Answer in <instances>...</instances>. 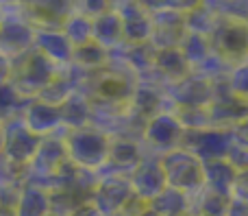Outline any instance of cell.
Listing matches in <instances>:
<instances>
[{"mask_svg":"<svg viewBox=\"0 0 248 216\" xmlns=\"http://www.w3.org/2000/svg\"><path fill=\"white\" fill-rule=\"evenodd\" d=\"M235 177H237L235 168L227 160L202 162V188L205 190H211L216 195H222L231 199Z\"/></svg>","mask_w":248,"mask_h":216,"instance_id":"cell-22","label":"cell"},{"mask_svg":"<svg viewBox=\"0 0 248 216\" xmlns=\"http://www.w3.org/2000/svg\"><path fill=\"white\" fill-rule=\"evenodd\" d=\"M116 216H122V214H116Z\"/></svg>","mask_w":248,"mask_h":216,"instance_id":"cell-46","label":"cell"},{"mask_svg":"<svg viewBox=\"0 0 248 216\" xmlns=\"http://www.w3.org/2000/svg\"><path fill=\"white\" fill-rule=\"evenodd\" d=\"M231 144L233 140L229 129L207 127V129L201 131H185L181 149L196 155L201 162H214V160H224Z\"/></svg>","mask_w":248,"mask_h":216,"instance_id":"cell-12","label":"cell"},{"mask_svg":"<svg viewBox=\"0 0 248 216\" xmlns=\"http://www.w3.org/2000/svg\"><path fill=\"white\" fill-rule=\"evenodd\" d=\"M166 186L192 197L202 188V162L185 149H174L159 157Z\"/></svg>","mask_w":248,"mask_h":216,"instance_id":"cell-6","label":"cell"},{"mask_svg":"<svg viewBox=\"0 0 248 216\" xmlns=\"http://www.w3.org/2000/svg\"><path fill=\"white\" fill-rule=\"evenodd\" d=\"M33 50H37L42 57H46L57 68H65L72 61L74 48L59 29H35Z\"/></svg>","mask_w":248,"mask_h":216,"instance_id":"cell-18","label":"cell"},{"mask_svg":"<svg viewBox=\"0 0 248 216\" xmlns=\"http://www.w3.org/2000/svg\"><path fill=\"white\" fill-rule=\"evenodd\" d=\"M9 77H11V59L0 52V85L9 83Z\"/></svg>","mask_w":248,"mask_h":216,"instance_id":"cell-38","label":"cell"},{"mask_svg":"<svg viewBox=\"0 0 248 216\" xmlns=\"http://www.w3.org/2000/svg\"><path fill=\"white\" fill-rule=\"evenodd\" d=\"M192 2H144L150 13V44L155 50L163 48H179L185 31L183 13Z\"/></svg>","mask_w":248,"mask_h":216,"instance_id":"cell-3","label":"cell"},{"mask_svg":"<svg viewBox=\"0 0 248 216\" xmlns=\"http://www.w3.org/2000/svg\"><path fill=\"white\" fill-rule=\"evenodd\" d=\"M20 118L26 125V129H31L35 135H39V138L59 133V131L63 129L59 105H50V103L39 100V99H31L29 103H26V107H24V112H22Z\"/></svg>","mask_w":248,"mask_h":216,"instance_id":"cell-17","label":"cell"},{"mask_svg":"<svg viewBox=\"0 0 248 216\" xmlns=\"http://www.w3.org/2000/svg\"><path fill=\"white\" fill-rule=\"evenodd\" d=\"M46 214H50V195H48V190L24 183L16 205V216H46Z\"/></svg>","mask_w":248,"mask_h":216,"instance_id":"cell-25","label":"cell"},{"mask_svg":"<svg viewBox=\"0 0 248 216\" xmlns=\"http://www.w3.org/2000/svg\"><path fill=\"white\" fill-rule=\"evenodd\" d=\"M59 112H61V125H63V129H68V131L81 129V127L90 125L92 103L81 90H77L59 105Z\"/></svg>","mask_w":248,"mask_h":216,"instance_id":"cell-24","label":"cell"},{"mask_svg":"<svg viewBox=\"0 0 248 216\" xmlns=\"http://www.w3.org/2000/svg\"><path fill=\"white\" fill-rule=\"evenodd\" d=\"M92 42L98 44L107 52H113L124 46V35H122V22L113 7L103 11L92 20Z\"/></svg>","mask_w":248,"mask_h":216,"instance_id":"cell-21","label":"cell"},{"mask_svg":"<svg viewBox=\"0 0 248 216\" xmlns=\"http://www.w3.org/2000/svg\"><path fill=\"white\" fill-rule=\"evenodd\" d=\"M174 114L185 131H201L211 127L209 109L207 107H176Z\"/></svg>","mask_w":248,"mask_h":216,"instance_id":"cell-33","label":"cell"},{"mask_svg":"<svg viewBox=\"0 0 248 216\" xmlns=\"http://www.w3.org/2000/svg\"><path fill=\"white\" fill-rule=\"evenodd\" d=\"M137 216H159V214H155V212H153V210H150V208H148V205H146V208H144V210H141V212H140V214H137Z\"/></svg>","mask_w":248,"mask_h":216,"instance_id":"cell-41","label":"cell"},{"mask_svg":"<svg viewBox=\"0 0 248 216\" xmlns=\"http://www.w3.org/2000/svg\"><path fill=\"white\" fill-rule=\"evenodd\" d=\"M207 109H209L211 127H220V129H231L235 122H240L242 118L248 116V103L229 94V90L224 87V81H216L214 100Z\"/></svg>","mask_w":248,"mask_h":216,"instance_id":"cell-15","label":"cell"},{"mask_svg":"<svg viewBox=\"0 0 248 216\" xmlns=\"http://www.w3.org/2000/svg\"><path fill=\"white\" fill-rule=\"evenodd\" d=\"M68 216H100V212L90 203V201H87V203H83L81 208H77L74 212H70Z\"/></svg>","mask_w":248,"mask_h":216,"instance_id":"cell-40","label":"cell"},{"mask_svg":"<svg viewBox=\"0 0 248 216\" xmlns=\"http://www.w3.org/2000/svg\"><path fill=\"white\" fill-rule=\"evenodd\" d=\"M224 87L229 90V94L248 103V59L229 68L227 77H224Z\"/></svg>","mask_w":248,"mask_h":216,"instance_id":"cell-32","label":"cell"},{"mask_svg":"<svg viewBox=\"0 0 248 216\" xmlns=\"http://www.w3.org/2000/svg\"><path fill=\"white\" fill-rule=\"evenodd\" d=\"M59 31L65 35V39L72 44V48H78V46H83V44L92 42V20L85 17L83 13L74 11V7H72V11H70V16L63 20Z\"/></svg>","mask_w":248,"mask_h":216,"instance_id":"cell-29","label":"cell"},{"mask_svg":"<svg viewBox=\"0 0 248 216\" xmlns=\"http://www.w3.org/2000/svg\"><path fill=\"white\" fill-rule=\"evenodd\" d=\"M0 153H2V125H0Z\"/></svg>","mask_w":248,"mask_h":216,"instance_id":"cell-43","label":"cell"},{"mask_svg":"<svg viewBox=\"0 0 248 216\" xmlns=\"http://www.w3.org/2000/svg\"><path fill=\"white\" fill-rule=\"evenodd\" d=\"M57 66H52L46 57H42L37 50L31 48L29 52L11 59V77L9 83L22 99H37L39 92L55 79Z\"/></svg>","mask_w":248,"mask_h":216,"instance_id":"cell-4","label":"cell"},{"mask_svg":"<svg viewBox=\"0 0 248 216\" xmlns=\"http://www.w3.org/2000/svg\"><path fill=\"white\" fill-rule=\"evenodd\" d=\"M0 216H16V210H0Z\"/></svg>","mask_w":248,"mask_h":216,"instance_id":"cell-42","label":"cell"},{"mask_svg":"<svg viewBox=\"0 0 248 216\" xmlns=\"http://www.w3.org/2000/svg\"><path fill=\"white\" fill-rule=\"evenodd\" d=\"M72 2H20V13L33 29H61Z\"/></svg>","mask_w":248,"mask_h":216,"instance_id":"cell-19","label":"cell"},{"mask_svg":"<svg viewBox=\"0 0 248 216\" xmlns=\"http://www.w3.org/2000/svg\"><path fill=\"white\" fill-rule=\"evenodd\" d=\"M224 160L235 168V173H242V170H248V147H240V144H231L227 157Z\"/></svg>","mask_w":248,"mask_h":216,"instance_id":"cell-35","label":"cell"},{"mask_svg":"<svg viewBox=\"0 0 248 216\" xmlns=\"http://www.w3.org/2000/svg\"><path fill=\"white\" fill-rule=\"evenodd\" d=\"M39 142L42 138L35 135L31 129H26L22 118H13L2 125V153L0 155L11 164L26 168L37 153Z\"/></svg>","mask_w":248,"mask_h":216,"instance_id":"cell-10","label":"cell"},{"mask_svg":"<svg viewBox=\"0 0 248 216\" xmlns=\"http://www.w3.org/2000/svg\"><path fill=\"white\" fill-rule=\"evenodd\" d=\"M26 103H29V99H22V96L13 90L11 83L0 85V125L13 120V118H20Z\"/></svg>","mask_w":248,"mask_h":216,"instance_id":"cell-31","label":"cell"},{"mask_svg":"<svg viewBox=\"0 0 248 216\" xmlns=\"http://www.w3.org/2000/svg\"><path fill=\"white\" fill-rule=\"evenodd\" d=\"M70 64H72L77 70H81L83 74L96 72V70L105 68V66L109 64V52L105 50V48H100L98 44L90 42V44H83V46L74 48L72 61H70Z\"/></svg>","mask_w":248,"mask_h":216,"instance_id":"cell-28","label":"cell"},{"mask_svg":"<svg viewBox=\"0 0 248 216\" xmlns=\"http://www.w3.org/2000/svg\"><path fill=\"white\" fill-rule=\"evenodd\" d=\"M183 20H185V31L187 33L209 37L214 33V29L218 26L220 17L216 16V11L209 7L207 0H192V4L183 13Z\"/></svg>","mask_w":248,"mask_h":216,"instance_id":"cell-23","label":"cell"},{"mask_svg":"<svg viewBox=\"0 0 248 216\" xmlns=\"http://www.w3.org/2000/svg\"><path fill=\"white\" fill-rule=\"evenodd\" d=\"M231 199L242 201V203H248V170H242V173H237L235 183H233Z\"/></svg>","mask_w":248,"mask_h":216,"instance_id":"cell-36","label":"cell"},{"mask_svg":"<svg viewBox=\"0 0 248 216\" xmlns=\"http://www.w3.org/2000/svg\"><path fill=\"white\" fill-rule=\"evenodd\" d=\"M231 199L222 195H216L211 190L201 188L189 197V214L192 216H227Z\"/></svg>","mask_w":248,"mask_h":216,"instance_id":"cell-26","label":"cell"},{"mask_svg":"<svg viewBox=\"0 0 248 216\" xmlns=\"http://www.w3.org/2000/svg\"><path fill=\"white\" fill-rule=\"evenodd\" d=\"M63 144L68 162H72L74 166L83 170H92L98 175V170L107 164L111 138L100 129H96L94 125H87L81 129L65 131Z\"/></svg>","mask_w":248,"mask_h":216,"instance_id":"cell-2","label":"cell"},{"mask_svg":"<svg viewBox=\"0 0 248 216\" xmlns=\"http://www.w3.org/2000/svg\"><path fill=\"white\" fill-rule=\"evenodd\" d=\"M46 216H57V214H52V212H50V214H46Z\"/></svg>","mask_w":248,"mask_h":216,"instance_id":"cell-45","label":"cell"},{"mask_svg":"<svg viewBox=\"0 0 248 216\" xmlns=\"http://www.w3.org/2000/svg\"><path fill=\"white\" fill-rule=\"evenodd\" d=\"M179 216H192V214H189V212H185V214H179Z\"/></svg>","mask_w":248,"mask_h":216,"instance_id":"cell-44","label":"cell"},{"mask_svg":"<svg viewBox=\"0 0 248 216\" xmlns=\"http://www.w3.org/2000/svg\"><path fill=\"white\" fill-rule=\"evenodd\" d=\"M183 133V125L179 122L174 109H170V112L155 114L153 118H148L144 122L140 133V144L144 149V153L161 157L166 153L174 151V149H181Z\"/></svg>","mask_w":248,"mask_h":216,"instance_id":"cell-5","label":"cell"},{"mask_svg":"<svg viewBox=\"0 0 248 216\" xmlns=\"http://www.w3.org/2000/svg\"><path fill=\"white\" fill-rule=\"evenodd\" d=\"M209 44L214 55H218L224 64H242L248 59V24L240 20L220 17L218 26L209 35Z\"/></svg>","mask_w":248,"mask_h":216,"instance_id":"cell-8","label":"cell"},{"mask_svg":"<svg viewBox=\"0 0 248 216\" xmlns=\"http://www.w3.org/2000/svg\"><path fill=\"white\" fill-rule=\"evenodd\" d=\"M113 11L122 22L124 44H146L150 42V13L144 2L137 0H111Z\"/></svg>","mask_w":248,"mask_h":216,"instance_id":"cell-13","label":"cell"},{"mask_svg":"<svg viewBox=\"0 0 248 216\" xmlns=\"http://www.w3.org/2000/svg\"><path fill=\"white\" fill-rule=\"evenodd\" d=\"M172 107H209L214 100L216 83L198 72H189L185 79L163 85Z\"/></svg>","mask_w":248,"mask_h":216,"instance_id":"cell-11","label":"cell"},{"mask_svg":"<svg viewBox=\"0 0 248 216\" xmlns=\"http://www.w3.org/2000/svg\"><path fill=\"white\" fill-rule=\"evenodd\" d=\"M128 183H131V190H133L135 199L144 201V203H150V201L166 188V177H163L159 157L144 153L141 162L133 168V173L128 175Z\"/></svg>","mask_w":248,"mask_h":216,"instance_id":"cell-14","label":"cell"},{"mask_svg":"<svg viewBox=\"0 0 248 216\" xmlns=\"http://www.w3.org/2000/svg\"><path fill=\"white\" fill-rule=\"evenodd\" d=\"M35 29L22 17L20 2H0V52L9 59L33 48Z\"/></svg>","mask_w":248,"mask_h":216,"instance_id":"cell-7","label":"cell"},{"mask_svg":"<svg viewBox=\"0 0 248 216\" xmlns=\"http://www.w3.org/2000/svg\"><path fill=\"white\" fill-rule=\"evenodd\" d=\"M229 133H231V140L233 144H240V147H248V116L242 118L240 122H235V125L229 129Z\"/></svg>","mask_w":248,"mask_h":216,"instance_id":"cell-37","label":"cell"},{"mask_svg":"<svg viewBox=\"0 0 248 216\" xmlns=\"http://www.w3.org/2000/svg\"><path fill=\"white\" fill-rule=\"evenodd\" d=\"M144 157V149H141L140 140L131 138H111V147H109L107 164L98 170V175H122L128 177L137 164Z\"/></svg>","mask_w":248,"mask_h":216,"instance_id":"cell-16","label":"cell"},{"mask_svg":"<svg viewBox=\"0 0 248 216\" xmlns=\"http://www.w3.org/2000/svg\"><path fill=\"white\" fill-rule=\"evenodd\" d=\"M227 216H248V203H242V201L231 199L227 210Z\"/></svg>","mask_w":248,"mask_h":216,"instance_id":"cell-39","label":"cell"},{"mask_svg":"<svg viewBox=\"0 0 248 216\" xmlns=\"http://www.w3.org/2000/svg\"><path fill=\"white\" fill-rule=\"evenodd\" d=\"M133 199L128 177L122 175H98L90 192V203L100 212V216H116L124 205Z\"/></svg>","mask_w":248,"mask_h":216,"instance_id":"cell-9","label":"cell"},{"mask_svg":"<svg viewBox=\"0 0 248 216\" xmlns=\"http://www.w3.org/2000/svg\"><path fill=\"white\" fill-rule=\"evenodd\" d=\"M179 50L183 52V57H185V61L189 64L192 72L201 68V66L211 57V52H214V50H211L209 37H202V35H192V33H187L183 37Z\"/></svg>","mask_w":248,"mask_h":216,"instance_id":"cell-30","label":"cell"},{"mask_svg":"<svg viewBox=\"0 0 248 216\" xmlns=\"http://www.w3.org/2000/svg\"><path fill=\"white\" fill-rule=\"evenodd\" d=\"M192 72L189 64L185 61L183 52L179 48H163V50H155V59H153V74L159 83L168 85L185 79Z\"/></svg>","mask_w":248,"mask_h":216,"instance_id":"cell-20","label":"cell"},{"mask_svg":"<svg viewBox=\"0 0 248 216\" xmlns=\"http://www.w3.org/2000/svg\"><path fill=\"white\" fill-rule=\"evenodd\" d=\"M135 85H137L135 74L128 72L124 66L109 61L105 68L83 74L81 92L96 107L126 109Z\"/></svg>","mask_w":248,"mask_h":216,"instance_id":"cell-1","label":"cell"},{"mask_svg":"<svg viewBox=\"0 0 248 216\" xmlns=\"http://www.w3.org/2000/svg\"><path fill=\"white\" fill-rule=\"evenodd\" d=\"M148 208L159 216H179L189 212V197L174 188H163L157 197L148 203Z\"/></svg>","mask_w":248,"mask_h":216,"instance_id":"cell-27","label":"cell"},{"mask_svg":"<svg viewBox=\"0 0 248 216\" xmlns=\"http://www.w3.org/2000/svg\"><path fill=\"white\" fill-rule=\"evenodd\" d=\"M72 7H74V11L94 20L96 16H100L103 11H107L111 7V0H78V2H72Z\"/></svg>","mask_w":248,"mask_h":216,"instance_id":"cell-34","label":"cell"}]
</instances>
